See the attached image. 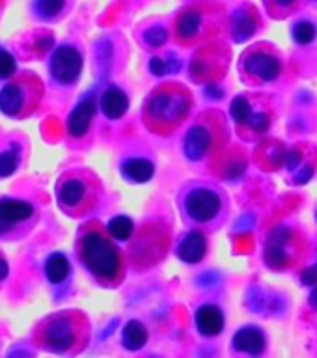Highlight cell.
<instances>
[{
  "label": "cell",
  "instance_id": "obj_1",
  "mask_svg": "<svg viewBox=\"0 0 317 358\" xmlns=\"http://www.w3.org/2000/svg\"><path fill=\"white\" fill-rule=\"evenodd\" d=\"M77 256L101 285L114 287L125 276V263L112 235L101 222H86L78 229Z\"/></svg>",
  "mask_w": 317,
  "mask_h": 358
},
{
  "label": "cell",
  "instance_id": "obj_2",
  "mask_svg": "<svg viewBox=\"0 0 317 358\" xmlns=\"http://www.w3.org/2000/svg\"><path fill=\"white\" fill-rule=\"evenodd\" d=\"M34 345L55 355H77L90 341V321L78 310H64L41 319L32 334Z\"/></svg>",
  "mask_w": 317,
  "mask_h": 358
},
{
  "label": "cell",
  "instance_id": "obj_3",
  "mask_svg": "<svg viewBox=\"0 0 317 358\" xmlns=\"http://www.w3.org/2000/svg\"><path fill=\"white\" fill-rule=\"evenodd\" d=\"M190 106L192 97L185 86L176 83L159 86L144 105L146 127L157 134H170L187 120Z\"/></svg>",
  "mask_w": 317,
  "mask_h": 358
},
{
  "label": "cell",
  "instance_id": "obj_4",
  "mask_svg": "<svg viewBox=\"0 0 317 358\" xmlns=\"http://www.w3.org/2000/svg\"><path fill=\"white\" fill-rule=\"evenodd\" d=\"M226 13L217 2H198L179 11L174 21V34L178 43L202 45L211 41L224 27Z\"/></svg>",
  "mask_w": 317,
  "mask_h": 358
},
{
  "label": "cell",
  "instance_id": "obj_5",
  "mask_svg": "<svg viewBox=\"0 0 317 358\" xmlns=\"http://www.w3.org/2000/svg\"><path fill=\"white\" fill-rule=\"evenodd\" d=\"M101 198V183L90 170H69L56 183V201L71 218H83L94 211Z\"/></svg>",
  "mask_w": 317,
  "mask_h": 358
},
{
  "label": "cell",
  "instance_id": "obj_6",
  "mask_svg": "<svg viewBox=\"0 0 317 358\" xmlns=\"http://www.w3.org/2000/svg\"><path fill=\"white\" fill-rule=\"evenodd\" d=\"M43 95V80L36 73H17L0 90V112L11 120H27L38 110Z\"/></svg>",
  "mask_w": 317,
  "mask_h": 358
},
{
  "label": "cell",
  "instance_id": "obj_7",
  "mask_svg": "<svg viewBox=\"0 0 317 358\" xmlns=\"http://www.w3.org/2000/svg\"><path fill=\"white\" fill-rule=\"evenodd\" d=\"M228 127L224 125L223 116L218 112H206L187 131L183 138V153L189 161H202L211 151L223 144Z\"/></svg>",
  "mask_w": 317,
  "mask_h": 358
},
{
  "label": "cell",
  "instance_id": "obj_8",
  "mask_svg": "<svg viewBox=\"0 0 317 358\" xmlns=\"http://www.w3.org/2000/svg\"><path fill=\"white\" fill-rule=\"evenodd\" d=\"M304 254V241L302 235H299L295 229L288 226H279L274 228L267 237L263 257L267 267L282 271V268H291L295 263L302 259Z\"/></svg>",
  "mask_w": 317,
  "mask_h": 358
},
{
  "label": "cell",
  "instance_id": "obj_9",
  "mask_svg": "<svg viewBox=\"0 0 317 358\" xmlns=\"http://www.w3.org/2000/svg\"><path fill=\"white\" fill-rule=\"evenodd\" d=\"M39 213L19 198H0V241H19L34 228Z\"/></svg>",
  "mask_w": 317,
  "mask_h": 358
},
{
  "label": "cell",
  "instance_id": "obj_10",
  "mask_svg": "<svg viewBox=\"0 0 317 358\" xmlns=\"http://www.w3.org/2000/svg\"><path fill=\"white\" fill-rule=\"evenodd\" d=\"M168 239H170V231L161 222H148L142 226L131 246V257L134 265L139 268L155 265L168 250V243H170Z\"/></svg>",
  "mask_w": 317,
  "mask_h": 358
},
{
  "label": "cell",
  "instance_id": "obj_11",
  "mask_svg": "<svg viewBox=\"0 0 317 358\" xmlns=\"http://www.w3.org/2000/svg\"><path fill=\"white\" fill-rule=\"evenodd\" d=\"M185 215L196 224L215 222L223 213V200L217 190L209 187H195L185 194L183 201Z\"/></svg>",
  "mask_w": 317,
  "mask_h": 358
},
{
  "label": "cell",
  "instance_id": "obj_12",
  "mask_svg": "<svg viewBox=\"0 0 317 358\" xmlns=\"http://www.w3.org/2000/svg\"><path fill=\"white\" fill-rule=\"evenodd\" d=\"M228 69V50L218 43H206L192 58L190 77L196 83H211Z\"/></svg>",
  "mask_w": 317,
  "mask_h": 358
},
{
  "label": "cell",
  "instance_id": "obj_13",
  "mask_svg": "<svg viewBox=\"0 0 317 358\" xmlns=\"http://www.w3.org/2000/svg\"><path fill=\"white\" fill-rule=\"evenodd\" d=\"M241 66L246 77H251L254 83H271V80H276L282 73L279 55L265 45L246 50Z\"/></svg>",
  "mask_w": 317,
  "mask_h": 358
},
{
  "label": "cell",
  "instance_id": "obj_14",
  "mask_svg": "<svg viewBox=\"0 0 317 358\" xmlns=\"http://www.w3.org/2000/svg\"><path fill=\"white\" fill-rule=\"evenodd\" d=\"M83 55L71 45H60L50 56L49 71L52 80L62 86H71L78 80L83 73Z\"/></svg>",
  "mask_w": 317,
  "mask_h": 358
},
{
  "label": "cell",
  "instance_id": "obj_15",
  "mask_svg": "<svg viewBox=\"0 0 317 358\" xmlns=\"http://www.w3.org/2000/svg\"><path fill=\"white\" fill-rule=\"evenodd\" d=\"M262 28V17L252 4H243L230 15V34L235 43H245Z\"/></svg>",
  "mask_w": 317,
  "mask_h": 358
},
{
  "label": "cell",
  "instance_id": "obj_16",
  "mask_svg": "<svg viewBox=\"0 0 317 358\" xmlns=\"http://www.w3.org/2000/svg\"><path fill=\"white\" fill-rule=\"evenodd\" d=\"M95 106H97L95 97L94 95H88V97H84L73 108L69 117H67V134L71 138H83V136L88 134L90 127H92V122H94Z\"/></svg>",
  "mask_w": 317,
  "mask_h": 358
},
{
  "label": "cell",
  "instance_id": "obj_17",
  "mask_svg": "<svg viewBox=\"0 0 317 358\" xmlns=\"http://www.w3.org/2000/svg\"><path fill=\"white\" fill-rule=\"evenodd\" d=\"M195 321L198 332L202 336H207V338L220 334L224 329V313L215 304H204V306L198 308Z\"/></svg>",
  "mask_w": 317,
  "mask_h": 358
},
{
  "label": "cell",
  "instance_id": "obj_18",
  "mask_svg": "<svg viewBox=\"0 0 317 358\" xmlns=\"http://www.w3.org/2000/svg\"><path fill=\"white\" fill-rule=\"evenodd\" d=\"M207 252V241L206 235L202 231H189L185 235L181 243L178 246V257L181 262L189 263V265H195V263H200L204 259Z\"/></svg>",
  "mask_w": 317,
  "mask_h": 358
},
{
  "label": "cell",
  "instance_id": "obj_19",
  "mask_svg": "<svg viewBox=\"0 0 317 358\" xmlns=\"http://www.w3.org/2000/svg\"><path fill=\"white\" fill-rule=\"evenodd\" d=\"M265 336L258 327H245L235 332L234 349L239 352H248V355H262L265 349Z\"/></svg>",
  "mask_w": 317,
  "mask_h": 358
},
{
  "label": "cell",
  "instance_id": "obj_20",
  "mask_svg": "<svg viewBox=\"0 0 317 358\" xmlns=\"http://www.w3.org/2000/svg\"><path fill=\"white\" fill-rule=\"evenodd\" d=\"M129 108V97L125 92L116 86L105 90V94L101 95V110L108 120H120L125 116Z\"/></svg>",
  "mask_w": 317,
  "mask_h": 358
},
{
  "label": "cell",
  "instance_id": "obj_21",
  "mask_svg": "<svg viewBox=\"0 0 317 358\" xmlns=\"http://www.w3.org/2000/svg\"><path fill=\"white\" fill-rule=\"evenodd\" d=\"M122 173L123 178L133 181V183H146L153 178L155 173V166L153 162L148 161V159H142V157H134V159H127V161L122 164Z\"/></svg>",
  "mask_w": 317,
  "mask_h": 358
},
{
  "label": "cell",
  "instance_id": "obj_22",
  "mask_svg": "<svg viewBox=\"0 0 317 358\" xmlns=\"http://www.w3.org/2000/svg\"><path fill=\"white\" fill-rule=\"evenodd\" d=\"M69 273H71V265H69V259L64 254L55 252V254H50L47 257V262H45V276H47L50 284H64Z\"/></svg>",
  "mask_w": 317,
  "mask_h": 358
},
{
  "label": "cell",
  "instance_id": "obj_23",
  "mask_svg": "<svg viewBox=\"0 0 317 358\" xmlns=\"http://www.w3.org/2000/svg\"><path fill=\"white\" fill-rule=\"evenodd\" d=\"M122 341L127 351H139L148 343V329L140 321L133 319L123 327Z\"/></svg>",
  "mask_w": 317,
  "mask_h": 358
},
{
  "label": "cell",
  "instance_id": "obj_24",
  "mask_svg": "<svg viewBox=\"0 0 317 358\" xmlns=\"http://www.w3.org/2000/svg\"><path fill=\"white\" fill-rule=\"evenodd\" d=\"M304 2L307 0H263L265 10L274 19H284L288 15H293L301 10Z\"/></svg>",
  "mask_w": 317,
  "mask_h": 358
},
{
  "label": "cell",
  "instance_id": "obj_25",
  "mask_svg": "<svg viewBox=\"0 0 317 358\" xmlns=\"http://www.w3.org/2000/svg\"><path fill=\"white\" fill-rule=\"evenodd\" d=\"M106 229L112 235V239L129 241L134 235V222L125 215H118V217H112L108 220Z\"/></svg>",
  "mask_w": 317,
  "mask_h": 358
},
{
  "label": "cell",
  "instance_id": "obj_26",
  "mask_svg": "<svg viewBox=\"0 0 317 358\" xmlns=\"http://www.w3.org/2000/svg\"><path fill=\"white\" fill-rule=\"evenodd\" d=\"M67 0H36L34 2V13L43 19V21H50L66 10Z\"/></svg>",
  "mask_w": 317,
  "mask_h": 358
},
{
  "label": "cell",
  "instance_id": "obj_27",
  "mask_svg": "<svg viewBox=\"0 0 317 358\" xmlns=\"http://www.w3.org/2000/svg\"><path fill=\"white\" fill-rule=\"evenodd\" d=\"M230 112H232V117L235 120V123L239 125V129H243L246 125V122L251 120L252 116V105L251 101L246 99L245 95H237L234 101H232V108H230Z\"/></svg>",
  "mask_w": 317,
  "mask_h": 358
},
{
  "label": "cell",
  "instance_id": "obj_28",
  "mask_svg": "<svg viewBox=\"0 0 317 358\" xmlns=\"http://www.w3.org/2000/svg\"><path fill=\"white\" fill-rule=\"evenodd\" d=\"M269 127H271V116H269L267 112L258 110L252 112L251 120L246 122L243 131L251 134H265L269 131Z\"/></svg>",
  "mask_w": 317,
  "mask_h": 358
},
{
  "label": "cell",
  "instance_id": "obj_29",
  "mask_svg": "<svg viewBox=\"0 0 317 358\" xmlns=\"http://www.w3.org/2000/svg\"><path fill=\"white\" fill-rule=\"evenodd\" d=\"M317 28L314 22L310 21H299L293 27V39L299 45H310L316 39Z\"/></svg>",
  "mask_w": 317,
  "mask_h": 358
},
{
  "label": "cell",
  "instance_id": "obj_30",
  "mask_svg": "<svg viewBox=\"0 0 317 358\" xmlns=\"http://www.w3.org/2000/svg\"><path fill=\"white\" fill-rule=\"evenodd\" d=\"M179 67H181V64H179L174 56L172 58H151L150 62V71L153 73V75H157V77L179 71Z\"/></svg>",
  "mask_w": 317,
  "mask_h": 358
},
{
  "label": "cell",
  "instance_id": "obj_31",
  "mask_svg": "<svg viewBox=\"0 0 317 358\" xmlns=\"http://www.w3.org/2000/svg\"><path fill=\"white\" fill-rule=\"evenodd\" d=\"M17 164H19V150L17 148L0 151V178H10L11 173L17 170Z\"/></svg>",
  "mask_w": 317,
  "mask_h": 358
},
{
  "label": "cell",
  "instance_id": "obj_32",
  "mask_svg": "<svg viewBox=\"0 0 317 358\" xmlns=\"http://www.w3.org/2000/svg\"><path fill=\"white\" fill-rule=\"evenodd\" d=\"M168 39V30L161 24H153L144 32V43L150 47H162L167 43Z\"/></svg>",
  "mask_w": 317,
  "mask_h": 358
},
{
  "label": "cell",
  "instance_id": "obj_33",
  "mask_svg": "<svg viewBox=\"0 0 317 358\" xmlns=\"http://www.w3.org/2000/svg\"><path fill=\"white\" fill-rule=\"evenodd\" d=\"M17 71V62L13 55L6 49H0V78H11Z\"/></svg>",
  "mask_w": 317,
  "mask_h": 358
},
{
  "label": "cell",
  "instance_id": "obj_34",
  "mask_svg": "<svg viewBox=\"0 0 317 358\" xmlns=\"http://www.w3.org/2000/svg\"><path fill=\"white\" fill-rule=\"evenodd\" d=\"M52 43H55L52 36H39V38L34 39L32 45H30V49L34 50V55L36 56H43L45 52L52 47Z\"/></svg>",
  "mask_w": 317,
  "mask_h": 358
},
{
  "label": "cell",
  "instance_id": "obj_35",
  "mask_svg": "<svg viewBox=\"0 0 317 358\" xmlns=\"http://www.w3.org/2000/svg\"><path fill=\"white\" fill-rule=\"evenodd\" d=\"M302 282L307 285H316L317 284V265L310 268H304V273H302Z\"/></svg>",
  "mask_w": 317,
  "mask_h": 358
},
{
  "label": "cell",
  "instance_id": "obj_36",
  "mask_svg": "<svg viewBox=\"0 0 317 358\" xmlns=\"http://www.w3.org/2000/svg\"><path fill=\"white\" fill-rule=\"evenodd\" d=\"M8 276H10V265L6 262L4 254L0 252V287H2V284H4Z\"/></svg>",
  "mask_w": 317,
  "mask_h": 358
},
{
  "label": "cell",
  "instance_id": "obj_37",
  "mask_svg": "<svg viewBox=\"0 0 317 358\" xmlns=\"http://www.w3.org/2000/svg\"><path fill=\"white\" fill-rule=\"evenodd\" d=\"M310 306L317 310V287L312 291V295H310Z\"/></svg>",
  "mask_w": 317,
  "mask_h": 358
},
{
  "label": "cell",
  "instance_id": "obj_38",
  "mask_svg": "<svg viewBox=\"0 0 317 358\" xmlns=\"http://www.w3.org/2000/svg\"><path fill=\"white\" fill-rule=\"evenodd\" d=\"M0 4H2V0H0Z\"/></svg>",
  "mask_w": 317,
  "mask_h": 358
}]
</instances>
